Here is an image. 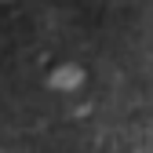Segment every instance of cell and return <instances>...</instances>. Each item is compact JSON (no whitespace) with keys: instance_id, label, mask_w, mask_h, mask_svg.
I'll list each match as a JSON object with an SVG mask.
<instances>
[{"instance_id":"obj_1","label":"cell","mask_w":153,"mask_h":153,"mask_svg":"<svg viewBox=\"0 0 153 153\" xmlns=\"http://www.w3.org/2000/svg\"><path fill=\"white\" fill-rule=\"evenodd\" d=\"M76 80H80V69H59V76H55L59 88H73Z\"/></svg>"}]
</instances>
